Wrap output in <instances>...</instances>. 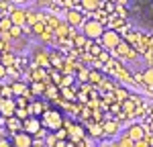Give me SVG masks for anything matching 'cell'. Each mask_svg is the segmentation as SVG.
Segmentation results:
<instances>
[{
  "mask_svg": "<svg viewBox=\"0 0 153 147\" xmlns=\"http://www.w3.org/2000/svg\"><path fill=\"white\" fill-rule=\"evenodd\" d=\"M120 41H123V37H120V33L114 31V29H106L104 35L98 39V43L102 45L104 51H114V49L120 45Z\"/></svg>",
  "mask_w": 153,
  "mask_h": 147,
  "instance_id": "1",
  "label": "cell"
},
{
  "mask_svg": "<svg viewBox=\"0 0 153 147\" xmlns=\"http://www.w3.org/2000/svg\"><path fill=\"white\" fill-rule=\"evenodd\" d=\"M104 24L98 23V21H94V19H90V21H86V23L82 24V33L86 35V39H90V41H98L100 37L104 35Z\"/></svg>",
  "mask_w": 153,
  "mask_h": 147,
  "instance_id": "2",
  "label": "cell"
},
{
  "mask_svg": "<svg viewBox=\"0 0 153 147\" xmlns=\"http://www.w3.org/2000/svg\"><path fill=\"white\" fill-rule=\"evenodd\" d=\"M41 125L47 127L51 133H55V131H59L63 127V117L59 114L57 110H45L43 112V119H41Z\"/></svg>",
  "mask_w": 153,
  "mask_h": 147,
  "instance_id": "3",
  "label": "cell"
},
{
  "mask_svg": "<svg viewBox=\"0 0 153 147\" xmlns=\"http://www.w3.org/2000/svg\"><path fill=\"white\" fill-rule=\"evenodd\" d=\"M43 127H41V121H39V117H29L27 121H23V131L29 135H37L41 131Z\"/></svg>",
  "mask_w": 153,
  "mask_h": 147,
  "instance_id": "4",
  "label": "cell"
},
{
  "mask_svg": "<svg viewBox=\"0 0 153 147\" xmlns=\"http://www.w3.org/2000/svg\"><path fill=\"white\" fill-rule=\"evenodd\" d=\"M14 110H16V102H14V98H4V100L0 102V114H2L4 119L14 117Z\"/></svg>",
  "mask_w": 153,
  "mask_h": 147,
  "instance_id": "5",
  "label": "cell"
},
{
  "mask_svg": "<svg viewBox=\"0 0 153 147\" xmlns=\"http://www.w3.org/2000/svg\"><path fill=\"white\" fill-rule=\"evenodd\" d=\"M12 145L14 147H33V135L25 133V131L16 133L12 137Z\"/></svg>",
  "mask_w": 153,
  "mask_h": 147,
  "instance_id": "6",
  "label": "cell"
},
{
  "mask_svg": "<svg viewBox=\"0 0 153 147\" xmlns=\"http://www.w3.org/2000/svg\"><path fill=\"white\" fill-rule=\"evenodd\" d=\"M112 53H117V55H123V57H137V51L131 47V45L127 43V41H125V39L120 41V45H118V47L114 49Z\"/></svg>",
  "mask_w": 153,
  "mask_h": 147,
  "instance_id": "7",
  "label": "cell"
},
{
  "mask_svg": "<svg viewBox=\"0 0 153 147\" xmlns=\"http://www.w3.org/2000/svg\"><path fill=\"white\" fill-rule=\"evenodd\" d=\"M84 23H86V19H84L82 10H70L68 12V24H70L71 29L74 27H82Z\"/></svg>",
  "mask_w": 153,
  "mask_h": 147,
  "instance_id": "8",
  "label": "cell"
},
{
  "mask_svg": "<svg viewBox=\"0 0 153 147\" xmlns=\"http://www.w3.org/2000/svg\"><path fill=\"white\" fill-rule=\"evenodd\" d=\"M127 137L133 141H141V139H145V129L141 125H131L129 131H127Z\"/></svg>",
  "mask_w": 153,
  "mask_h": 147,
  "instance_id": "9",
  "label": "cell"
},
{
  "mask_svg": "<svg viewBox=\"0 0 153 147\" xmlns=\"http://www.w3.org/2000/svg\"><path fill=\"white\" fill-rule=\"evenodd\" d=\"M10 21L14 27H23L27 24V10H12L10 12Z\"/></svg>",
  "mask_w": 153,
  "mask_h": 147,
  "instance_id": "10",
  "label": "cell"
},
{
  "mask_svg": "<svg viewBox=\"0 0 153 147\" xmlns=\"http://www.w3.org/2000/svg\"><path fill=\"white\" fill-rule=\"evenodd\" d=\"M35 65H37V68H43V70H49V68H51L49 55H47V53H43V51H37V53H35Z\"/></svg>",
  "mask_w": 153,
  "mask_h": 147,
  "instance_id": "11",
  "label": "cell"
},
{
  "mask_svg": "<svg viewBox=\"0 0 153 147\" xmlns=\"http://www.w3.org/2000/svg\"><path fill=\"white\" fill-rule=\"evenodd\" d=\"M12 94H14V96L19 98V96H27V98H31V100H33V96H31V94H29V90H27V86L23 84V82H12Z\"/></svg>",
  "mask_w": 153,
  "mask_h": 147,
  "instance_id": "12",
  "label": "cell"
},
{
  "mask_svg": "<svg viewBox=\"0 0 153 147\" xmlns=\"http://www.w3.org/2000/svg\"><path fill=\"white\" fill-rule=\"evenodd\" d=\"M82 8L86 12H96L98 8H102V0H82Z\"/></svg>",
  "mask_w": 153,
  "mask_h": 147,
  "instance_id": "13",
  "label": "cell"
},
{
  "mask_svg": "<svg viewBox=\"0 0 153 147\" xmlns=\"http://www.w3.org/2000/svg\"><path fill=\"white\" fill-rule=\"evenodd\" d=\"M6 127H8L10 131H14V135H16V133L23 131V121L16 119V117H10V119H6Z\"/></svg>",
  "mask_w": 153,
  "mask_h": 147,
  "instance_id": "14",
  "label": "cell"
},
{
  "mask_svg": "<svg viewBox=\"0 0 153 147\" xmlns=\"http://www.w3.org/2000/svg\"><path fill=\"white\" fill-rule=\"evenodd\" d=\"M117 129H118V122L117 121H110V122H104V125H102V133H104V135H114V133H117Z\"/></svg>",
  "mask_w": 153,
  "mask_h": 147,
  "instance_id": "15",
  "label": "cell"
},
{
  "mask_svg": "<svg viewBox=\"0 0 153 147\" xmlns=\"http://www.w3.org/2000/svg\"><path fill=\"white\" fill-rule=\"evenodd\" d=\"M12 27H14V24H12L10 16H6V14H4V16H0V31H2V33H8Z\"/></svg>",
  "mask_w": 153,
  "mask_h": 147,
  "instance_id": "16",
  "label": "cell"
},
{
  "mask_svg": "<svg viewBox=\"0 0 153 147\" xmlns=\"http://www.w3.org/2000/svg\"><path fill=\"white\" fill-rule=\"evenodd\" d=\"M143 84L153 88V68H147V70L143 72Z\"/></svg>",
  "mask_w": 153,
  "mask_h": 147,
  "instance_id": "17",
  "label": "cell"
},
{
  "mask_svg": "<svg viewBox=\"0 0 153 147\" xmlns=\"http://www.w3.org/2000/svg\"><path fill=\"white\" fill-rule=\"evenodd\" d=\"M0 63H2L4 68H10L12 63H14V55L8 53V51H4V53H2V57H0Z\"/></svg>",
  "mask_w": 153,
  "mask_h": 147,
  "instance_id": "18",
  "label": "cell"
},
{
  "mask_svg": "<svg viewBox=\"0 0 153 147\" xmlns=\"http://www.w3.org/2000/svg\"><path fill=\"white\" fill-rule=\"evenodd\" d=\"M86 43H88V39H86V35L84 33H80V35L74 37V45L80 49V47H86Z\"/></svg>",
  "mask_w": 153,
  "mask_h": 147,
  "instance_id": "19",
  "label": "cell"
},
{
  "mask_svg": "<svg viewBox=\"0 0 153 147\" xmlns=\"http://www.w3.org/2000/svg\"><path fill=\"white\" fill-rule=\"evenodd\" d=\"M14 117L21 119V121H27V119L31 117V112H29V108H16L14 110Z\"/></svg>",
  "mask_w": 153,
  "mask_h": 147,
  "instance_id": "20",
  "label": "cell"
},
{
  "mask_svg": "<svg viewBox=\"0 0 153 147\" xmlns=\"http://www.w3.org/2000/svg\"><path fill=\"white\" fill-rule=\"evenodd\" d=\"M39 16H41V14H37V12H33V10H27V24H33V27H35L37 21H39Z\"/></svg>",
  "mask_w": 153,
  "mask_h": 147,
  "instance_id": "21",
  "label": "cell"
},
{
  "mask_svg": "<svg viewBox=\"0 0 153 147\" xmlns=\"http://www.w3.org/2000/svg\"><path fill=\"white\" fill-rule=\"evenodd\" d=\"M49 61H51V65H55L57 70H61V63H63L61 55H57V53H51V55H49Z\"/></svg>",
  "mask_w": 153,
  "mask_h": 147,
  "instance_id": "22",
  "label": "cell"
},
{
  "mask_svg": "<svg viewBox=\"0 0 153 147\" xmlns=\"http://www.w3.org/2000/svg\"><path fill=\"white\" fill-rule=\"evenodd\" d=\"M55 145H57V137H55V133L49 131L47 137H45V147H55Z\"/></svg>",
  "mask_w": 153,
  "mask_h": 147,
  "instance_id": "23",
  "label": "cell"
},
{
  "mask_svg": "<svg viewBox=\"0 0 153 147\" xmlns=\"http://www.w3.org/2000/svg\"><path fill=\"white\" fill-rule=\"evenodd\" d=\"M70 31H71L70 24H59L57 31H55V35H57V37H65V35H70Z\"/></svg>",
  "mask_w": 153,
  "mask_h": 147,
  "instance_id": "24",
  "label": "cell"
},
{
  "mask_svg": "<svg viewBox=\"0 0 153 147\" xmlns=\"http://www.w3.org/2000/svg\"><path fill=\"white\" fill-rule=\"evenodd\" d=\"M88 80H90L92 84H100V82H102V74H100V72H90Z\"/></svg>",
  "mask_w": 153,
  "mask_h": 147,
  "instance_id": "25",
  "label": "cell"
},
{
  "mask_svg": "<svg viewBox=\"0 0 153 147\" xmlns=\"http://www.w3.org/2000/svg\"><path fill=\"white\" fill-rule=\"evenodd\" d=\"M61 94L65 96V100H71V102L76 100V92H74V90H70V88H61Z\"/></svg>",
  "mask_w": 153,
  "mask_h": 147,
  "instance_id": "26",
  "label": "cell"
},
{
  "mask_svg": "<svg viewBox=\"0 0 153 147\" xmlns=\"http://www.w3.org/2000/svg\"><path fill=\"white\" fill-rule=\"evenodd\" d=\"M114 94H117V100H118V102H125V100L129 98V92H127V90H123V88H118Z\"/></svg>",
  "mask_w": 153,
  "mask_h": 147,
  "instance_id": "27",
  "label": "cell"
},
{
  "mask_svg": "<svg viewBox=\"0 0 153 147\" xmlns=\"http://www.w3.org/2000/svg\"><path fill=\"white\" fill-rule=\"evenodd\" d=\"M31 90H33V94H41V92L45 90V84H43V82H33Z\"/></svg>",
  "mask_w": 153,
  "mask_h": 147,
  "instance_id": "28",
  "label": "cell"
},
{
  "mask_svg": "<svg viewBox=\"0 0 153 147\" xmlns=\"http://www.w3.org/2000/svg\"><path fill=\"white\" fill-rule=\"evenodd\" d=\"M8 33H10V39H19V37L23 35V27H12Z\"/></svg>",
  "mask_w": 153,
  "mask_h": 147,
  "instance_id": "29",
  "label": "cell"
},
{
  "mask_svg": "<svg viewBox=\"0 0 153 147\" xmlns=\"http://www.w3.org/2000/svg\"><path fill=\"white\" fill-rule=\"evenodd\" d=\"M133 145H135V141H133V139H129L127 135H125V137L118 141V147H133Z\"/></svg>",
  "mask_w": 153,
  "mask_h": 147,
  "instance_id": "30",
  "label": "cell"
},
{
  "mask_svg": "<svg viewBox=\"0 0 153 147\" xmlns=\"http://www.w3.org/2000/svg\"><path fill=\"white\" fill-rule=\"evenodd\" d=\"M71 82H74V76H63L61 78V88H68Z\"/></svg>",
  "mask_w": 153,
  "mask_h": 147,
  "instance_id": "31",
  "label": "cell"
},
{
  "mask_svg": "<svg viewBox=\"0 0 153 147\" xmlns=\"http://www.w3.org/2000/svg\"><path fill=\"white\" fill-rule=\"evenodd\" d=\"M47 96H49V100H55V96H57V88L47 86Z\"/></svg>",
  "mask_w": 153,
  "mask_h": 147,
  "instance_id": "32",
  "label": "cell"
},
{
  "mask_svg": "<svg viewBox=\"0 0 153 147\" xmlns=\"http://www.w3.org/2000/svg\"><path fill=\"white\" fill-rule=\"evenodd\" d=\"M68 135H70V133H68L65 129H59V131H55V137H57V141H63Z\"/></svg>",
  "mask_w": 153,
  "mask_h": 147,
  "instance_id": "33",
  "label": "cell"
},
{
  "mask_svg": "<svg viewBox=\"0 0 153 147\" xmlns=\"http://www.w3.org/2000/svg\"><path fill=\"white\" fill-rule=\"evenodd\" d=\"M98 59H100V61H106V63H108V61H110V53H108V51H102V53L98 55Z\"/></svg>",
  "mask_w": 153,
  "mask_h": 147,
  "instance_id": "34",
  "label": "cell"
},
{
  "mask_svg": "<svg viewBox=\"0 0 153 147\" xmlns=\"http://www.w3.org/2000/svg\"><path fill=\"white\" fill-rule=\"evenodd\" d=\"M133 147H149V143H147V139H141V141H135Z\"/></svg>",
  "mask_w": 153,
  "mask_h": 147,
  "instance_id": "35",
  "label": "cell"
},
{
  "mask_svg": "<svg viewBox=\"0 0 153 147\" xmlns=\"http://www.w3.org/2000/svg\"><path fill=\"white\" fill-rule=\"evenodd\" d=\"M33 31H35V33H39V35H41V33H43V24H41V23H37L35 27H33Z\"/></svg>",
  "mask_w": 153,
  "mask_h": 147,
  "instance_id": "36",
  "label": "cell"
},
{
  "mask_svg": "<svg viewBox=\"0 0 153 147\" xmlns=\"http://www.w3.org/2000/svg\"><path fill=\"white\" fill-rule=\"evenodd\" d=\"M4 78H6V68L0 63V80H4Z\"/></svg>",
  "mask_w": 153,
  "mask_h": 147,
  "instance_id": "37",
  "label": "cell"
},
{
  "mask_svg": "<svg viewBox=\"0 0 153 147\" xmlns=\"http://www.w3.org/2000/svg\"><path fill=\"white\" fill-rule=\"evenodd\" d=\"M55 147H74V145H71V143H65V141H57Z\"/></svg>",
  "mask_w": 153,
  "mask_h": 147,
  "instance_id": "38",
  "label": "cell"
},
{
  "mask_svg": "<svg viewBox=\"0 0 153 147\" xmlns=\"http://www.w3.org/2000/svg\"><path fill=\"white\" fill-rule=\"evenodd\" d=\"M0 147H10V143L6 139H0Z\"/></svg>",
  "mask_w": 153,
  "mask_h": 147,
  "instance_id": "39",
  "label": "cell"
},
{
  "mask_svg": "<svg viewBox=\"0 0 153 147\" xmlns=\"http://www.w3.org/2000/svg\"><path fill=\"white\" fill-rule=\"evenodd\" d=\"M149 133L153 135V119H151V121H149Z\"/></svg>",
  "mask_w": 153,
  "mask_h": 147,
  "instance_id": "40",
  "label": "cell"
},
{
  "mask_svg": "<svg viewBox=\"0 0 153 147\" xmlns=\"http://www.w3.org/2000/svg\"><path fill=\"white\" fill-rule=\"evenodd\" d=\"M100 147H110V145H108V143H100Z\"/></svg>",
  "mask_w": 153,
  "mask_h": 147,
  "instance_id": "41",
  "label": "cell"
},
{
  "mask_svg": "<svg viewBox=\"0 0 153 147\" xmlns=\"http://www.w3.org/2000/svg\"><path fill=\"white\" fill-rule=\"evenodd\" d=\"M0 33H2V31H0Z\"/></svg>",
  "mask_w": 153,
  "mask_h": 147,
  "instance_id": "42",
  "label": "cell"
}]
</instances>
